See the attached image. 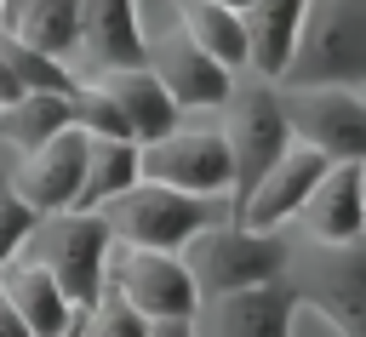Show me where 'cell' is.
<instances>
[{
  "mask_svg": "<svg viewBox=\"0 0 366 337\" xmlns=\"http://www.w3.org/2000/svg\"><path fill=\"white\" fill-rule=\"evenodd\" d=\"M280 86L366 91V0H303L297 46Z\"/></svg>",
  "mask_w": 366,
  "mask_h": 337,
  "instance_id": "cell-1",
  "label": "cell"
},
{
  "mask_svg": "<svg viewBox=\"0 0 366 337\" xmlns=\"http://www.w3.org/2000/svg\"><path fill=\"white\" fill-rule=\"evenodd\" d=\"M217 131L229 149V211H234L292 143L286 114H280V86H269L257 74H234L229 97L217 103Z\"/></svg>",
  "mask_w": 366,
  "mask_h": 337,
  "instance_id": "cell-2",
  "label": "cell"
},
{
  "mask_svg": "<svg viewBox=\"0 0 366 337\" xmlns=\"http://www.w3.org/2000/svg\"><path fill=\"white\" fill-rule=\"evenodd\" d=\"M177 257H183L200 303H212V297H234V291H252V286L280 280L286 274V257H292V240L286 234H263V228H240L234 217H217Z\"/></svg>",
  "mask_w": 366,
  "mask_h": 337,
  "instance_id": "cell-3",
  "label": "cell"
},
{
  "mask_svg": "<svg viewBox=\"0 0 366 337\" xmlns=\"http://www.w3.org/2000/svg\"><path fill=\"white\" fill-rule=\"evenodd\" d=\"M286 286L303 314H320L337 337H366V240L355 246H309L292 240Z\"/></svg>",
  "mask_w": 366,
  "mask_h": 337,
  "instance_id": "cell-4",
  "label": "cell"
},
{
  "mask_svg": "<svg viewBox=\"0 0 366 337\" xmlns=\"http://www.w3.org/2000/svg\"><path fill=\"white\" fill-rule=\"evenodd\" d=\"M109 240L114 246H137V251H183L200 228H212L217 217H229V200H200V194H177L160 183H132L126 194H114L103 211Z\"/></svg>",
  "mask_w": 366,
  "mask_h": 337,
  "instance_id": "cell-5",
  "label": "cell"
},
{
  "mask_svg": "<svg viewBox=\"0 0 366 337\" xmlns=\"http://www.w3.org/2000/svg\"><path fill=\"white\" fill-rule=\"evenodd\" d=\"M109 223L97 211H57V217H40L23 240L17 257H29L34 268H46L57 280V291L86 308L97 291H103V268H109Z\"/></svg>",
  "mask_w": 366,
  "mask_h": 337,
  "instance_id": "cell-6",
  "label": "cell"
},
{
  "mask_svg": "<svg viewBox=\"0 0 366 337\" xmlns=\"http://www.w3.org/2000/svg\"><path fill=\"white\" fill-rule=\"evenodd\" d=\"M280 114L292 143L315 149L326 166H366V97L337 86H280Z\"/></svg>",
  "mask_w": 366,
  "mask_h": 337,
  "instance_id": "cell-7",
  "label": "cell"
},
{
  "mask_svg": "<svg viewBox=\"0 0 366 337\" xmlns=\"http://www.w3.org/2000/svg\"><path fill=\"white\" fill-rule=\"evenodd\" d=\"M137 177L177 188V194H200V200H229V149L217 120H183L154 143H137Z\"/></svg>",
  "mask_w": 366,
  "mask_h": 337,
  "instance_id": "cell-8",
  "label": "cell"
},
{
  "mask_svg": "<svg viewBox=\"0 0 366 337\" xmlns=\"http://www.w3.org/2000/svg\"><path fill=\"white\" fill-rule=\"evenodd\" d=\"M103 280L143 314V320H194L200 291L183 268L177 251H137V246H109Z\"/></svg>",
  "mask_w": 366,
  "mask_h": 337,
  "instance_id": "cell-9",
  "label": "cell"
},
{
  "mask_svg": "<svg viewBox=\"0 0 366 337\" xmlns=\"http://www.w3.org/2000/svg\"><path fill=\"white\" fill-rule=\"evenodd\" d=\"M143 69L166 86V97L183 109V120H189V114H217V103L229 97V80H234V74H223L206 51H194V40H189L177 23L143 29Z\"/></svg>",
  "mask_w": 366,
  "mask_h": 337,
  "instance_id": "cell-10",
  "label": "cell"
},
{
  "mask_svg": "<svg viewBox=\"0 0 366 337\" xmlns=\"http://www.w3.org/2000/svg\"><path fill=\"white\" fill-rule=\"evenodd\" d=\"M80 166H86V131H57L51 143L29 149L11 160L6 183L11 194L34 211V217H57V211H74V194H80Z\"/></svg>",
  "mask_w": 366,
  "mask_h": 337,
  "instance_id": "cell-11",
  "label": "cell"
},
{
  "mask_svg": "<svg viewBox=\"0 0 366 337\" xmlns=\"http://www.w3.org/2000/svg\"><path fill=\"white\" fill-rule=\"evenodd\" d=\"M297 291L280 280L234 291V297H212L194 308V337H297Z\"/></svg>",
  "mask_w": 366,
  "mask_h": 337,
  "instance_id": "cell-12",
  "label": "cell"
},
{
  "mask_svg": "<svg viewBox=\"0 0 366 337\" xmlns=\"http://www.w3.org/2000/svg\"><path fill=\"white\" fill-rule=\"evenodd\" d=\"M320 171H326V160L315 154V149H303V143H286V154L257 177V188L229 211L240 228H263V234H286L292 228V217L303 211V200H309V188L320 183Z\"/></svg>",
  "mask_w": 366,
  "mask_h": 337,
  "instance_id": "cell-13",
  "label": "cell"
},
{
  "mask_svg": "<svg viewBox=\"0 0 366 337\" xmlns=\"http://www.w3.org/2000/svg\"><path fill=\"white\" fill-rule=\"evenodd\" d=\"M292 228L309 246H355L366 234V183H360V166H326L320 183L309 188L303 211L292 217Z\"/></svg>",
  "mask_w": 366,
  "mask_h": 337,
  "instance_id": "cell-14",
  "label": "cell"
},
{
  "mask_svg": "<svg viewBox=\"0 0 366 337\" xmlns=\"http://www.w3.org/2000/svg\"><path fill=\"white\" fill-rule=\"evenodd\" d=\"M143 63V0H80V51L74 74L92 80L103 69Z\"/></svg>",
  "mask_w": 366,
  "mask_h": 337,
  "instance_id": "cell-15",
  "label": "cell"
},
{
  "mask_svg": "<svg viewBox=\"0 0 366 337\" xmlns=\"http://www.w3.org/2000/svg\"><path fill=\"white\" fill-rule=\"evenodd\" d=\"M92 80L109 91V103H114V114H120V126H126L132 143H154V137H166L172 126H183V109L166 97V86H160L143 63H132V69H103V74H92Z\"/></svg>",
  "mask_w": 366,
  "mask_h": 337,
  "instance_id": "cell-16",
  "label": "cell"
},
{
  "mask_svg": "<svg viewBox=\"0 0 366 337\" xmlns=\"http://www.w3.org/2000/svg\"><path fill=\"white\" fill-rule=\"evenodd\" d=\"M0 297H6L11 314L29 326V337H69L74 320H80V308L57 291V280H51L46 268H34L29 257H11V263L0 268Z\"/></svg>",
  "mask_w": 366,
  "mask_h": 337,
  "instance_id": "cell-17",
  "label": "cell"
},
{
  "mask_svg": "<svg viewBox=\"0 0 366 337\" xmlns=\"http://www.w3.org/2000/svg\"><path fill=\"white\" fill-rule=\"evenodd\" d=\"M297 23H303V0H257L240 11V34H246V74L280 86L292 46H297Z\"/></svg>",
  "mask_w": 366,
  "mask_h": 337,
  "instance_id": "cell-18",
  "label": "cell"
},
{
  "mask_svg": "<svg viewBox=\"0 0 366 337\" xmlns=\"http://www.w3.org/2000/svg\"><path fill=\"white\" fill-rule=\"evenodd\" d=\"M172 23L194 40V51H206L223 74H246V34H240V11H223L212 0H166Z\"/></svg>",
  "mask_w": 366,
  "mask_h": 337,
  "instance_id": "cell-19",
  "label": "cell"
},
{
  "mask_svg": "<svg viewBox=\"0 0 366 337\" xmlns=\"http://www.w3.org/2000/svg\"><path fill=\"white\" fill-rule=\"evenodd\" d=\"M137 183V143L120 137H86V166H80V194L74 211H103L114 194Z\"/></svg>",
  "mask_w": 366,
  "mask_h": 337,
  "instance_id": "cell-20",
  "label": "cell"
},
{
  "mask_svg": "<svg viewBox=\"0 0 366 337\" xmlns=\"http://www.w3.org/2000/svg\"><path fill=\"white\" fill-rule=\"evenodd\" d=\"M0 29H11L29 51H46V57H57V63L74 69V51H80V0H29Z\"/></svg>",
  "mask_w": 366,
  "mask_h": 337,
  "instance_id": "cell-21",
  "label": "cell"
},
{
  "mask_svg": "<svg viewBox=\"0 0 366 337\" xmlns=\"http://www.w3.org/2000/svg\"><path fill=\"white\" fill-rule=\"evenodd\" d=\"M57 131H69V97L63 91H23L6 114H0V143L6 154H29L40 143H51Z\"/></svg>",
  "mask_w": 366,
  "mask_h": 337,
  "instance_id": "cell-22",
  "label": "cell"
},
{
  "mask_svg": "<svg viewBox=\"0 0 366 337\" xmlns=\"http://www.w3.org/2000/svg\"><path fill=\"white\" fill-rule=\"evenodd\" d=\"M74 337H149V320L103 280V291L80 308V320H74Z\"/></svg>",
  "mask_w": 366,
  "mask_h": 337,
  "instance_id": "cell-23",
  "label": "cell"
},
{
  "mask_svg": "<svg viewBox=\"0 0 366 337\" xmlns=\"http://www.w3.org/2000/svg\"><path fill=\"white\" fill-rule=\"evenodd\" d=\"M34 223H40V217H34V211L11 194V183L0 177V268L23 251V240H29V228H34Z\"/></svg>",
  "mask_w": 366,
  "mask_h": 337,
  "instance_id": "cell-24",
  "label": "cell"
},
{
  "mask_svg": "<svg viewBox=\"0 0 366 337\" xmlns=\"http://www.w3.org/2000/svg\"><path fill=\"white\" fill-rule=\"evenodd\" d=\"M149 337H194V320H149Z\"/></svg>",
  "mask_w": 366,
  "mask_h": 337,
  "instance_id": "cell-25",
  "label": "cell"
},
{
  "mask_svg": "<svg viewBox=\"0 0 366 337\" xmlns=\"http://www.w3.org/2000/svg\"><path fill=\"white\" fill-rule=\"evenodd\" d=\"M0 337H29V326L11 314V303H6V297H0Z\"/></svg>",
  "mask_w": 366,
  "mask_h": 337,
  "instance_id": "cell-26",
  "label": "cell"
},
{
  "mask_svg": "<svg viewBox=\"0 0 366 337\" xmlns=\"http://www.w3.org/2000/svg\"><path fill=\"white\" fill-rule=\"evenodd\" d=\"M212 6H223V11H246V6H257V0H212Z\"/></svg>",
  "mask_w": 366,
  "mask_h": 337,
  "instance_id": "cell-27",
  "label": "cell"
},
{
  "mask_svg": "<svg viewBox=\"0 0 366 337\" xmlns=\"http://www.w3.org/2000/svg\"><path fill=\"white\" fill-rule=\"evenodd\" d=\"M23 6H29V0H6V17H0V23H11V17L23 11Z\"/></svg>",
  "mask_w": 366,
  "mask_h": 337,
  "instance_id": "cell-28",
  "label": "cell"
},
{
  "mask_svg": "<svg viewBox=\"0 0 366 337\" xmlns=\"http://www.w3.org/2000/svg\"><path fill=\"white\" fill-rule=\"evenodd\" d=\"M360 183H366V166H360Z\"/></svg>",
  "mask_w": 366,
  "mask_h": 337,
  "instance_id": "cell-29",
  "label": "cell"
},
{
  "mask_svg": "<svg viewBox=\"0 0 366 337\" xmlns=\"http://www.w3.org/2000/svg\"><path fill=\"white\" fill-rule=\"evenodd\" d=\"M0 17H6V0H0Z\"/></svg>",
  "mask_w": 366,
  "mask_h": 337,
  "instance_id": "cell-30",
  "label": "cell"
},
{
  "mask_svg": "<svg viewBox=\"0 0 366 337\" xmlns=\"http://www.w3.org/2000/svg\"><path fill=\"white\" fill-rule=\"evenodd\" d=\"M360 240H366V234H360Z\"/></svg>",
  "mask_w": 366,
  "mask_h": 337,
  "instance_id": "cell-31",
  "label": "cell"
},
{
  "mask_svg": "<svg viewBox=\"0 0 366 337\" xmlns=\"http://www.w3.org/2000/svg\"><path fill=\"white\" fill-rule=\"evenodd\" d=\"M69 337H74V331H69Z\"/></svg>",
  "mask_w": 366,
  "mask_h": 337,
  "instance_id": "cell-32",
  "label": "cell"
},
{
  "mask_svg": "<svg viewBox=\"0 0 366 337\" xmlns=\"http://www.w3.org/2000/svg\"><path fill=\"white\" fill-rule=\"evenodd\" d=\"M0 177H6V171H0Z\"/></svg>",
  "mask_w": 366,
  "mask_h": 337,
  "instance_id": "cell-33",
  "label": "cell"
},
{
  "mask_svg": "<svg viewBox=\"0 0 366 337\" xmlns=\"http://www.w3.org/2000/svg\"><path fill=\"white\" fill-rule=\"evenodd\" d=\"M360 97H366V91H360Z\"/></svg>",
  "mask_w": 366,
  "mask_h": 337,
  "instance_id": "cell-34",
  "label": "cell"
}]
</instances>
